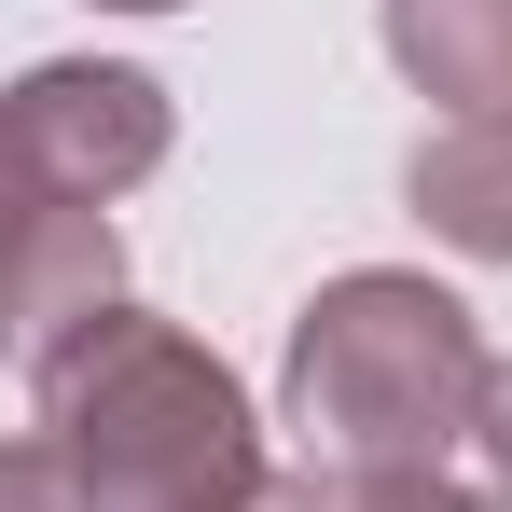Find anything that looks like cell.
I'll return each mask as SVG.
<instances>
[{"mask_svg":"<svg viewBox=\"0 0 512 512\" xmlns=\"http://www.w3.org/2000/svg\"><path fill=\"white\" fill-rule=\"evenodd\" d=\"M485 319L416 277V263H346L305 291V319L277 346V429L305 443V471H457V443L485 416Z\"/></svg>","mask_w":512,"mask_h":512,"instance_id":"1","label":"cell"},{"mask_svg":"<svg viewBox=\"0 0 512 512\" xmlns=\"http://www.w3.org/2000/svg\"><path fill=\"white\" fill-rule=\"evenodd\" d=\"M28 388L84 512H236L263 485V402L222 374L208 333L153 305H97Z\"/></svg>","mask_w":512,"mask_h":512,"instance_id":"2","label":"cell"},{"mask_svg":"<svg viewBox=\"0 0 512 512\" xmlns=\"http://www.w3.org/2000/svg\"><path fill=\"white\" fill-rule=\"evenodd\" d=\"M180 111L153 70H125V56H42V70H14L0 84V153L28 194H56V208H111V194H139V180L167 167Z\"/></svg>","mask_w":512,"mask_h":512,"instance_id":"3","label":"cell"},{"mask_svg":"<svg viewBox=\"0 0 512 512\" xmlns=\"http://www.w3.org/2000/svg\"><path fill=\"white\" fill-rule=\"evenodd\" d=\"M97 305H125V236H111V208H56V194H28V208L0 222V360L42 374Z\"/></svg>","mask_w":512,"mask_h":512,"instance_id":"4","label":"cell"},{"mask_svg":"<svg viewBox=\"0 0 512 512\" xmlns=\"http://www.w3.org/2000/svg\"><path fill=\"white\" fill-rule=\"evenodd\" d=\"M374 42L443 125L512 111V0H374Z\"/></svg>","mask_w":512,"mask_h":512,"instance_id":"5","label":"cell"},{"mask_svg":"<svg viewBox=\"0 0 512 512\" xmlns=\"http://www.w3.org/2000/svg\"><path fill=\"white\" fill-rule=\"evenodd\" d=\"M402 208H416L443 250L512 263V111H485V125H429L416 167H402Z\"/></svg>","mask_w":512,"mask_h":512,"instance_id":"6","label":"cell"},{"mask_svg":"<svg viewBox=\"0 0 512 512\" xmlns=\"http://www.w3.org/2000/svg\"><path fill=\"white\" fill-rule=\"evenodd\" d=\"M346 512H499V485H471V471H360Z\"/></svg>","mask_w":512,"mask_h":512,"instance_id":"7","label":"cell"},{"mask_svg":"<svg viewBox=\"0 0 512 512\" xmlns=\"http://www.w3.org/2000/svg\"><path fill=\"white\" fill-rule=\"evenodd\" d=\"M0 512H84L70 499V471H56V443L28 429V443H0Z\"/></svg>","mask_w":512,"mask_h":512,"instance_id":"8","label":"cell"},{"mask_svg":"<svg viewBox=\"0 0 512 512\" xmlns=\"http://www.w3.org/2000/svg\"><path fill=\"white\" fill-rule=\"evenodd\" d=\"M471 457H485V485H499V512H512V360L485 374V416H471Z\"/></svg>","mask_w":512,"mask_h":512,"instance_id":"9","label":"cell"},{"mask_svg":"<svg viewBox=\"0 0 512 512\" xmlns=\"http://www.w3.org/2000/svg\"><path fill=\"white\" fill-rule=\"evenodd\" d=\"M236 512H346V471H263Z\"/></svg>","mask_w":512,"mask_h":512,"instance_id":"10","label":"cell"},{"mask_svg":"<svg viewBox=\"0 0 512 512\" xmlns=\"http://www.w3.org/2000/svg\"><path fill=\"white\" fill-rule=\"evenodd\" d=\"M14 208H28V180H14V153H0V222H14Z\"/></svg>","mask_w":512,"mask_h":512,"instance_id":"11","label":"cell"},{"mask_svg":"<svg viewBox=\"0 0 512 512\" xmlns=\"http://www.w3.org/2000/svg\"><path fill=\"white\" fill-rule=\"evenodd\" d=\"M97 14H180V0H97Z\"/></svg>","mask_w":512,"mask_h":512,"instance_id":"12","label":"cell"}]
</instances>
